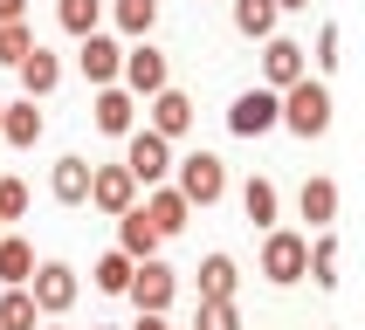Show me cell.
Segmentation results:
<instances>
[{
  "instance_id": "cell-32",
  "label": "cell",
  "mask_w": 365,
  "mask_h": 330,
  "mask_svg": "<svg viewBox=\"0 0 365 330\" xmlns=\"http://www.w3.org/2000/svg\"><path fill=\"white\" fill-rule=\"evenodd\" d=\"M338 48H345V35H338V21H324V28H317V69H338Z\"/></svg>"
},
{
  "instance_id": "cell-3",
  "label": "cell",
  "mask_w": 365,
  "mask_h": 330,
  "mask_svg": "<svg viewBox=\"0 0 365 330\" xmlns=\"http://www.w3.org/2000/svg\"><path fill=\"white\" fill-rule=\"evenodd\" d=\"M165 82H173V62H165L152 41H131V48H124V69H118V90H124V97H145V103H152Z\"/></svg>"
},
{
  "instance_id": "cell-29",
  "label": "cell",
  "mask_w": 365,
  "mask_h": 330,
  "mask_svg": "<svg viewBox=\"0 0 365 330\" xmlns=\"http://www.w3.org/2000/svg\"><path fill=\"white\" fill-rule=\"evenodd\" d=\"M28 48H35V28H28V21H7V28H0V62H7V69H21V62H28Z\"/></svg>"
},
{
  "instance_id": "cell-30",
  "label": "cell",
  "mask_w": 365,
  "mask_h": 330,
  "mask_svg": "<svg viewBox=\"0 0 365 330\" xmlns=\"http://www.w3.org/2000/svg\"><path fill=\"white\" fill-rule=\"evenodd\" d=\"M21 213H28V186H21L14 172H0V227L21 220Z\"/></svg>"
},
{
  "instance_id": "cell-14",
  "label": "cell",
  "mask_w": 365,
  "mask_h": 330,
  "mask_svg": "<svg viewBox=\"0 0 365 330\" xmlns=\"http://www.w3.org/2000/svg\"><path fill=\"white\" fill-rule=\"evenodd\" d=\"M90 117H97V131H103V138H131V131H138V97H124L118 82H110V90H97Z\"/></svg>"
},
{
  "instance_id": "cell-35",
  "label": "cell",
  "mask_w": 365,
  "mask_h": 330,
  "mask_svg": "<svg viewBox=\"0 0 365 330\" xmlns=\"http://www.w3.org/2000/svg\"><path fill=\"white\" fill-rule=\"evenodd\" d=\"M297 7H310V0H276V14H297Z\"/></svg>"
},
{
  "instance_id": "cell-2",
  "label": "cell",
  "mask_w": 365,
  "mask_h": 330,
  "mask_svg": "<svg viewBox=\"0 0 365 330\" xmlns=\"http://www.w3.org/2000/svg\"><path fill=\"white\" fill-rule=\"evenodd\" d=\"M173 172H180V179H173V193H180L193 213H200V206H214V200L227 193V159H214V151H186V159H173Z\"/></svg>"
},
{
  "instance_id": "cell-15",
  "label": "cell",
  "mask_w": 365,
  "mask_h": 330,
  "mask_svg": "<svg viewBox=\"0 0 365 330\" xmlns=\"http://www.w3.org/2000/svg\"><path fill=\"white\" fill-rule=\"evenodd\" d=\"M297 213H304L317 234H331V220H338V179H304V193H297Z\"/></svg>"
},
{
  "instance_id": "cell-6",
  "label": "cell",
  "mask_w": 365,
  "mask_h": 330,
  "mask_svg": "<svg viewBox=\"0 0 365 330\" xmlns=\"http://www.w3.org/2000/svg\"><path fill=\"white\" fill-rule=\"evenodd\" d=\"M304 262H310V241L304 234H289V227H269L262 234V275L269 282H304Z\"/></svg>"
},
{
  "instance_id": "cell-1",
  "label": "cell",
  "mask_w": 365,
  "mask_h": 330,
  "mask_svg": "<svg viewBox=\"0 0 365 330\" xmlns=\"http://www.w3.org/2000/svg\"><path fill=\"white\" fill-rule=\"evenodd\" d=\"M276 124H289V131H297V138H324L331 131V90L324 82H289L283 97H276Z\"/></svg>"
},
{
  "instance_id": "cell-25",
  "label": "cell",
  "mask_w": 365,
  "mask_h": 330,
  "mask_svg": "<svg viewBox=\"0 0 365 330\" xmlns=\"http://www.w3.org/2000/svg\"><path fill=\"white\" fill-rule=\"evenodd\" d=\"M110 21H118L131 41L152 35V21H159V0H110Z\"/></svg>"
},
{
  "instance_id": "cell-24",
  "label": "cell",
  "mask_w": 365,
  "mask_h": 330,
  "mask_svg": "<svg viewBox=\"0 0 365 330\" xmlns=\"http://www.w3.org/2000/svg\"><path fill=\"white\" fill-rule=\"evenodd\" d=\"M338 255H345V247H338V234H317V241H310L304 275H310L317 289H338Z\"/></svg>"
},
{
  "instance_id": "cell-33",
  "label": "cell",
  "mask_w": 365,
  "mask_h": 330,
  "mask_svg": "<svg viewBox=\"0 0 365 330\" xmlns=\"http://www.w3.org/2000/svg\"><path fill=\"white\" fill-rule=\"evenodd\" d=\"M7 21H28V0H0V28Z\"/></svg>"
},
{
  "instance_id": "cell-36",
  "label": "cell",
  "mask_w": 365,
  "mask_h": 330,
  "mask_svg": "<svg viewBox=\"0 0 365 330\" xmlns=\"http://www.w3.org/2000/svg\"><path fill=\"white\" fill-rule=\"evenodd\" d=\"M90 330H110V324H90Z\"/></svg>"
},
{
  "instance_id": "cell-38",
  "label": "cell",
  "mask_w": 365,
  "mask_h": 330,
  "mask_svg": "<svg viewBox=\"0 0 365 330\" xmlns=\"http://www.w3.org/2000/svg\"><path fill=\"white\" fill-rule=\"evenodd\" d=\"M0 234H7V227H0Z\"/></svg>"
},
{
  "instance_id": "cell-8",
  "label": "cell",
  "mask_w": 365,
  "mask_h": 330,
  "mask_svg": "<svg viewBox=\"0 0 365 330\" xmlns=\"http://www.w3.org/2000/svg\"><path fill=\"white\" fill-rule=\"evenodd\" d=\"M310 76V55H304V41H289V35H269L262 41V90H276L283 97L289 82H304Z\"/></svg>"
},
{
  "instance_id": "cell-23",
  "label": "cell",
  "mask_w": 365,
  "mask_h": 330,
  "mask_svg": "<svg viewBox=\"0 0 365 330\" xmlns=\"http://www.w3.org/2000/svg\"><path fill=\"white\" fill-rule=\"evenodd\" d=\"M276 21H283V14H276V0H235V28H242L248 41H269V35H276Z\"/></svg>"
},
{
  "instance_id": "cell-26",
  "label": "cell",
  "mask_w": 365,
  "mask_h": 330,
  "mask_svg": "<svg viewBox=\"0 0 365 330\" xmlns=\"http://www.w3.org/2000/svg\"><path fill=\"white\" fill-rule=\"evenodd\" d=\"M56 21L69 28V35H97V21H103V0H56Z\"/></svg>"
},
{
  "instance_id": "cell-17",
  "label": "cell",
  "mask_w": 365,
  "mask_h": 330,
  "mask_svg": "<svg viewBox=\"0 0 365 330\" xmlns=\"http://www.w3.org/2000/svg\"><path fill=\"white\" fill-rule=\"evenodd\" d=\"M235 289H242L235 255H207L200 262V303H235Z\"/></svg>"
},
{
  "instance_id": "cell-11",
  "label": "cell",
  "mask_w": 365,
  "mask_h": 330,
  "mask_svg": "<svg viewBox=\"0 0 365 330\" xmlns=\"http://www.w3.org/2000/svg\"><path fill=\"white\" fill-rule=\"evenodd\" d=\"M138 213H145V227H152L159 241H173V234H186V220H193V206H186L180 193H173V186H145Z\"/></svg>"
},
{
  "instance_id": "cell-16",
  "label": "cell",
  "mask_w": 365,
  "mask_h": 330,
  "mask_svg": "<svg viewBox=\"0 0 365 330\" xmlns=\"http://www.w3.org/2000/svg\"><path fill=\"white\" fill-rule=\"evenodd\" d=\"M21 90H28V97H56L62 90V55H48V48H28V62H21Z\"/></svg>"
},
{
  "instance_id": "cell-21",
  "label": "cell",
  "mask_w": 365,
  "mask_h": 330,
  "mask_svg": "<svg viewBox=\"0 0 365 330\" xmlns=\"http://www.w3.org/2000/svg\"><path fill=\"white\" fill-rule=\"evenodd\" d=\"M28 275H35V247L21 241V234H0V282L28 289Z\"/></svg>"
},
{
  "instance_id": "cell-37",
  "label": "cell",
  "mask_w": 365,
  "mask_h": 330,
  "mask_svg": "<svg viewBox=\"0 0 365 330\" xmlns=\"http://www.w3.org/2000/svg\"><path fill=\"white\" fill-rule=\"evenodd\" d=\"M0 110H7V103H0Z\"/></svg>"
},
{
  "instance_id": "cell-31",
  "label": "cell",
  "mask_w": 365,
  "mask_h": 330,
  "mask_svg": "<svg viewBox=\"0 0 365 330\" xmlns=\"http://www.w3.org/2000/svg\"><path fill=\"white\" fill-rule=\"evenodd\" d=\"M193 330H242V309H235V303H200Z\"/></svg>"
},
{
  "instance_id": "cell-20",
  "label": "cell",
  "mask_w": 365,
  "mask_h": 330,
  "mask_svg": "<svg viewBox=\"0 0 365 330\" xmlns=\"http://www.w3.org/2000/svg\"><path fill=\"white\" fill-rule=\"evenodd\" d=\"M0 138L14 144V151H28V144L41 138V110H35V97H21V103H7V110H0Z\"/></svg>"
},
{
  "instance_id": "cell-13",
  "label": "cell",
  "mask_w": 365,
  "mask_h": 330,
  "mask_svg": "<svg viewBox=\"0 0 365 330\" xmlns=\"http://www.w3.org/2000/svg\"><path fill=\"white\" fill-rule=\"evenodd\" d=\"M76 69H83L90 82H97V90H110V82H118V69H124V41H110L103 28H97V35H83Z\"/></svg>"
},
{
  "instance_id": "cell-10",
  "label": "cell",
  "mask_w": 365,
  "mask_h": 330,
  "mask_svg": "<svg viewBox=\"0 0 365 330\" xmlns=\"http://www.w3.org/2000/svg\"><path fill=\"white\" fill-rule=\"evenodd\" d=\"M145 131H152V138H165V144H180L186 131H193V97L165 82L159 97H152V110H145Z\"/></svg>"
},
{
  "instance_id": "cell-4",
  "label": "cell",
  "mask_w": 365,
  "mask_h": 330,
  "mask_svg": "<svg viewBox=\"0 0 365 330\" xmlns=\"http://www.w3.org/2000/svg\"><path fill=\"white\" fill-rule=\"evenodd\" d=\"M124 296H131V309H138V316H165V309H173V296H180V275H173V268L152 255V262H138V268H131Z\"/></svg>"
},
{
  "instance_id": "cell-27",
  "label": "cell",
  "mask_w": 365,
  "mask_h": 330,
  "mask_svg": "<svg viewBox=\"0 0 365 330\" xmlns=\"http://www.w3.org/2000/svg\"><path fill=\"white\" fill-rule=\"evenodd\" d=\"M0 330H41V309H35L28 289H7L0 296Z\"/></svg>"
},
{
  "instance_id": "cell-18",
  "label": "cell",
  "mask_w": 365,
  "mask_h": 330,
  "mask_svg": "<svg viewBox=\"0 0 365 330\" xmlns=\"http://www.w3.org/2000/svg\"><path fill=\"white\" fill-rule=\"evenodd\" d=\"M159 234H152V227H145V213L138 206H131V213H118V255L124 262H152V255H159Z\"/></svg>"
},
{
  "instance_id": "cell-7",
  "label": "cell",
  "mask_w": 365,
  "mask_h": 330,
  "mask_svg": "<svg viewBox=\"0 0 365 330\" xmlns=\"http://www.w3.org/2000/svg\"><path fill=\"white\" fill-rule=\"evenodd\" d=\"M124 172L138 179V193L145 186H165L173 179V144L152 138V131H131V138H124Z\"/></svg>"
},
{
  "instance_id": "cell-5",
  "label": "cell",
  "mask_w": 365,
  "mask_h": 330,
  "mask_svg": "<svg viewBox=\"0 0 365 330\" xmlns=\"http://www.w3.org/2000/svg\"><path fill=\"white\" fill-rule=\"evenodd\" d=\"M28 296H35L41 316H62V309H76L83 282H76V268H69V262H35V275H28Z\"/></svg>"
},
{
  "instance_id": "cell-19",
  "label": "cell",
  "mask_w": 365,
  "mask_h": 330,
  "mask_svg": "<svg viewBox=\"0 0 365 330\" xmlns=\"http://www.w3.org/2000/svg\"><path fill=\"white\" fill-rule=\"evenodd\" d=\"M48 193H56L62 206H83V200H90V159H76V151H69V159H56Z\"/></svg>"
},
{
  "instance_id": "cell-28",
  "label": "cell",
  "mask_w": 365,
  "mask_h": 330,
  "mask_svg": "<svg viewBox=\"0 0 365 330\" xmlns=\"http://www.w3.org/2000/svg\"><path fill=\"white\" fill-rule=\"evenodd\" d=\"M131 268H138V262H124L118 247H110V255H97V268H90V282H97L103 296H124V282H131Z\"/></svg>"
},
{
  "instance_id": "cell-22",
  "label": "cell",
  "mask_w": 365,
  "mask_h": 330,
  "mask_svg": "<svg viewBox=\"0 0 365 330\" xmlns=\"http://www.w3.org/2000/svg\"><path fill=\"white\" fill-rule=\"evenodd\" d=\"M242 213H248V227H262V234H269V227H276V213H283L276 186H269V179H248V186H242Z\"/></svg>"
},
{
  "instance_id": "cell-34",
  "label": "cell",
  "mask_w": 365,
  "mask_h": 330,
  "mask_svg": "<svg viewBox=\"0 0 365 330\" xmlns=\"http://www.w3.org/2000/svg\"><path fill=\"white\" fill-rule=\"evenodd\" d=\"M131 330H173L165 316H131Z\"/></svg>"
},
{
  "instance_id": "cell-12",
  "label": "cell",
  "mask_w": 365,
  "mask_h": 330,
  "mask_svg": "<svg viewBox=\"0 0 365 330\" xmlns=\"http://www.w3.org/2000/svg\"><path fill=\"white\" fill-rule=\"evenodd\" d=\"M227 131H235V138H262V131H276V90H242V97L227 103Z\"/></svg>"
},
{
  "instance_id": "cell-9",
  "label": "cell",
  "mask_w": 365,
  "mask_h": 330,
  "mask_svg": "<svg viewBox=\"0 0 365 330\" xmlns=\"http://www.w3.org/2000/svg\"><path fill=\"white\" fill-rule=\"evenodd\" d=\"M90 206L110 213V220L131 213V206H138V179H131L124 165H90Z\"/></svg>"
}]
</instances>
